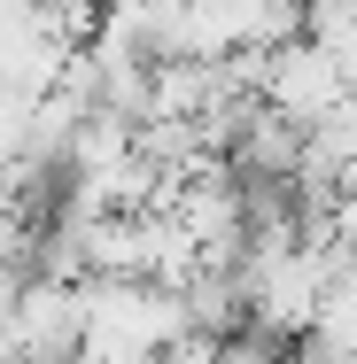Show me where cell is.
Masks as SVG:
<instances>
[{"instance_id":"cell-4","label":"cell","mask_w":357,"mask_h":364,"mask_svg":"<svg viewBox=\"0 0 357 364\" xmlns=\"http://www.w3.org/2000/svg\"><path fill=\"white\" fill-rule=\"evenodd\" d=\"M303 39L350 77V93H357V8H350V0H319V8H303Z\"/></svg>"},{"instance_id":"cell-5","label":"cell","mask_w":357,"mask_h":364,"mask_svg":"<svg viewBox=\"0 0 357 364\" xmlns=\"http://www.w3.org/2000/svg\"><path fill=\"white\" fill-rule=\"evenodd\" d=\"M31 140H39V93L0 85V171L31 163Z\"/></svg>"},{"instance_id":"cell-3","label":"cell","mask_w":357,"mask_h":364,"mask_svg":"<svg viewBox=\"0 0 357 364\" xmlns=\"http://www.w3.org/2000/svg\"><path fill=\"white\" fill-rule=\"evenodd\" d=\"M16 341L24 364H86V287L31 279L16 302Z\"/></svg>"},{"instance_id":"cell-2","label":"cell","mask_w":357,"mask_h":364,"mask_svg":"<svg viewBox=\"0 0 357 364\" xmlns=\"http://www.w3.org/2000/svg\"><path fill=\"white\" fill-rule=\"evenodd\" d=\"M257 101H264L272 117H287L295 132H319V124L350 101V77L334 70L311 39H287V47H272V55L257 63Z\"/></svg>"},{"instance_id":"cell-1","label":"cell","mask_w":357,"mask_h":364,"mask_svg":"<svg viewBox=\"0 0 357 364\" xmlns=\"http://www.w3.org/2000/svg\"><path fill=\"white\" fill-rule=\"evenodd\" d=\"M187 294L155 279H86V364H140L187 341Z\"/></svg>"},{"instance_id":"cell-6","label":"cell","mask_w":357,"mask_h":364,"mask_svg":"<svg viewBox=\"0 0 357 364\" xmlns=\"http://www.w3.org/2000/svg\"><path fill=\"white\" fill-rule=\"evenodd\" d=\"M326 240H334V248L357 264V194H342V202H334V218H326Z\"/></svg>"}]
</instances>
